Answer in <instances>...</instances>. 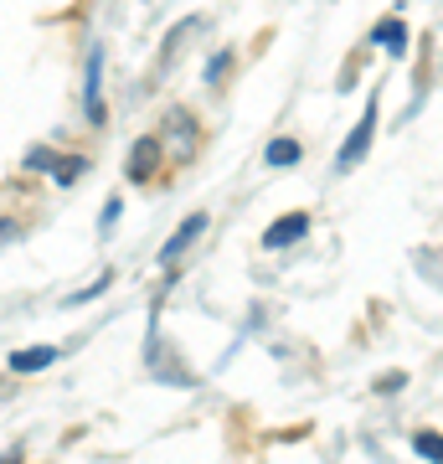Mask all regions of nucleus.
<instances>
[{
  "label": "nucleus",
  "instance_id": "f257e3e1",
  "mask_svg": "<svg viewBox=\"0 0 443 464\" xmlns=\"http://www.w3.org/2000/svg\"><path fill=\"white\" fill-rule=\"evenodd\" d=\"M371 134H377V99H371V103L361 109L356 130L345 134V145L335 150V170H341V176H345V170H356V166L366 160V150H371Z\"/></svg>",
  "mask_w": 443,
  "mask_h": 464
},
{
  "label": "nucleus",
  "instance_id": "f03ea898",
  "mask_svg": "<svg viewBox=\"0 0 443 464\" xmlns=\"http://www.w3.org/2000/svg\"><path fill=\"white\" fill-rule=\"evenodd\" d=\"M160 145L165 150H176V160H191L201 145V134H197V119H191V109H170V114L160 119Z\"/></svg>",
  "mask_w": 443,
  "mask_h": 464
},
{
  "label": "nucleus",
  "instance_id": "7ed1b4c3",
  "mask_svg": "<svg viewBox=\"0 0 443 464\" xmlns=\"http://www.w3.org/2000/svg\"><path fill=\"white\" fill-rule=\"evenodd\" d=\"M160 160H165V145H160V134H140L130 145V155H124V181H134V186H145L155 170H160Z\"/></svg>",
  "mask_w": 443,
  "mask_h": 464
},
{
  "label": "nucleus",
  "instance_id": "20e7f679",
  "mask_svg": "<svg viewBox=\"0 0 443 464\" xmlns=\"http://www.w3.org/2000/svg\"><path fill=\"white\" fill-rule=\"evenodd\" d=\"M82 109H88V119H93V130H99L103 119H109V109H103V47L88 52V83H82Z\"/></svg>",
  "mask_w": 443,
  "mask_h": 464
},
{
  "label": "nucleus",
  "instance_id": "39448f33",
  "mask_svg": "<svg viewBox=\"0 0 443 464\" xmlns=\"http://www.w3.org/2000/svg\"><path fill=\"white\" fill-rule=\"evenodd\" d=\"M201 232H207V212H191V217L181 222V227L170 232V237H165V248H160V264L170 268V264H176V258H181L186 248H191V243H197Z\"/></svg>",
  "mask_w": 443,
  "mask_h": 464
},
{
  "label": "nucleus",
  "instance_id": "423d86ee",
  "mask_svg": "<svg viewBox=\"0 0 443 464\" xmlns=\"http://www.w3.org/2000/svg\"><path fill=\"white\" fill-rule=\"evenodd\" d=\"M304 232H310V217H304V212H289V217H279L274 227L263 232V248H268V253H279V248H294V243L304 237Z\"/></svg>",
  "mask_w": 443,
  "mask_h": 464
},
{
  "label": "nucleus",
  "instance_id": "0eeeda50",
  "mask_svg": "<svg viewBox=\"0 0 443 464\" xmlns=\"http://www.w3.org/2000/svg\"><path fill=\"white\" fill-rule=\"evenodd\" d=\"M57 362V346H26V351H11V377H32V372H47Z\"/></svg>",
  "mask_w": 443,
  "mask_h": 464
},
{
  "label": "nucleus",
  "instance_id": "6e6552de",
  "mask_svg": "<svg viewBox=\"0 0 443 464\" xmlns=\"http://www.w3.org/2000/svg\"><path fill=\"white\" fill-rule=\"evenodd\" d=\"M263 160H268L274 170H284V166H299V160H304V145H299V140H274V145L263 150Z\"/></svg>",
  "mask_w": 443,
  "mask_h": 464
},
{
  "label": "nucleus",
  "instance_id": "1a4fd4ad",
  "mask_svg": "<svg viewBox=\"0 0 443 464\" xmlns=\"http://www.w3.org/2000/svg\"><path fill=\"white\" fill-rule=\"evenodd\" d=\"M377 47H387L392 52V57H402V52H408V26H402V21H381L377 26Z\"/></svg>",
  "mask_w": 443,
  "mask_h": 464
},
{
  "label": "nucleus",
  "instance_id": "9d476101",
  "mask_svg": "<svg viewBox=\"0 0 443 464\" xmlns=\"http://www.w3.org/2000/svg\"><path fill=\"white\" fill-rule=\"evenodd\" d=\"M82 170H88V160H82V155H67V160L57 155V166H52V176H57V186H72V181L82 176Z\"/></svg>",
  "mask_w": 443,
  "mask_h": 464
},
{
  "label": "nucleus",
  "instance_id": "9b49d317",
  "mask_svg": "<svg viewBox=\"0 0 443 464\" xmlns=\"http://www.w3.org/2000/svg\"><path fill=\"white\" fill-rule=\"evenodd\" d=\"M52 166H57V150H47V145L26 150V170H47V176H52Z\"/></svg>",
  "mask_w": 443,
  "mask_h": 464
},
{
  "label": "nucleus",
  "instance_id": "f8f14e48",
  "mask_svg": "<svg viewBox=\"0 0 443 464\" xmlns=\"http://www.w3.org/2000/svg\"><path fill=\"white\" fill-rule=\"evenodd\" d=\"M412 449H418L423 459H443V439H438V433H418V439H412Z\"/></svg>",
  "mask_w": 443,
  "mask_h": 464
},
{
  "label": "nucleus",
  "instance_id": "ddd939ff",
  "mask_svg": "<svg viewBox=\"0 0 443 464\" xmlns=\"http://www.w3.org/2000/svg\"><path fill=\"white\" fill-rule=\"evenodd\" d=\"M119 212H124V201H119V197H109V201H103V217H99V232H114V227H119Z\"/></svg>",
  "mask_w": 443,
  "mask_h": 464
},
{
  "label": "nucleus",
  "instance_id": "4468645a",
  "mask_svg": "<svg viewBox=\"0 0 443 464\" xmlns=\"http://www.w3.org/2000/svg\"><path fill=\"white\" fill-rule=\"evenodd\" d=\"M109 284H114V279H109V274H103V279H99V284H88V289H78V295L67 299V304H88V299H99V295H103V289H109Z\"/></svg>",
  "mask_w": 443,
  "mask_h": 464
},
{
  "label": "nucleus",
  "instance_id": "2eb2a0df",
  "mask_svg": "<svg viewBox=\"0 0 443 464\" xmlns=\"http://www.w3.org/2000/svg\"><path fill=\"white\" fill-rule=\"evenodd\" d=\"M227 63H232L227 52H222V57H212V63H207V83H217V78H222V72H227Z\"/></svg>",
  "mask_w": 443,
  "mask_h": 464
},
{
  "label": "nucleus",
  "instance_id": "dca6fc26",
  "mask_svg": "<svg viewBox=\"0 0 443 464\" xmlns=\"http://www.w3.org/2000/svg\"><path fill=\"white\" fill-rule=\"evenodd\" d=\"M5 237H16V222H11V217H0V243H5Z\"/></svg>",
  "mask_w": 443,
  "mask_h": 464
}]
</instances>
